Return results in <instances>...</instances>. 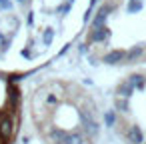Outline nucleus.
I'll return each instance as SVG.
<instances>
[{"label": "nucleus", "mask_w": 146, "mask_h": 144, "mask_svg": "<svg viewBox=\"0 0 146 144\" xmlns=\"http://www.w3.org/2000/svg\"><path fill=\"white\" fill-rule=\"evenodd\" d=\"M30 118L44 144H96L100 112L92 94L70 80H48L32 88Z\"/></svg>", "instance_id": "obj_1"}, {"label": "nucleus", "mask_w": 146, "mask_h": 144, "mask_svg": "<svg viewBox=\"0 0 146 144\" xmlns=\"http://www.w3.org/2000/svg\"><path fill=\"white\" fill-rule=\"evenodd\" d=\"M108 122L124 144H146V74L126 76L112 94Z\"/></svg>", "instance_id": "obj_2"}, {"label": "nucleus", "mask_w": 146, "mask_h": 144, "mask_svg": "<svg viewBox=\"0 0 146 144\" xmlns=\"http://www.w3.org/2000/svg\"><path fill=\"white\" fill-rule=\"evenodd\" d=\"M22 120V96L18 84L0 82V144H14Z\"/></svg>", "instance_id": "obj_3"}, {"label": "nucleus", "mask_w": 146, "mask_h": 144, "mask_svg": "<svg viewBox=\"0 0 146 144\" xmlns=\"http://www.w3.org/2000/svg\"><path fill=\"white\" fill-rule=\"evenodd\" d=\"M0 6H2V8H6V10H10V8H12L10 0H0Z\"/></svg>", "instance_id": "obj_4"}, {"label": "nucleus", "mask_w": 146, "mask_h": 144, "mask_svg": "<svg viewBox=\"0 0 146 144\" xmlns=\"http://www.w3.org/2000/svg\"><path fill=\"white\" fill-rule=\"evenodd\" d=\"M20 2H26V0H20Z\"/></svg>", "instance_id": "obj_5"}]
</instances>
